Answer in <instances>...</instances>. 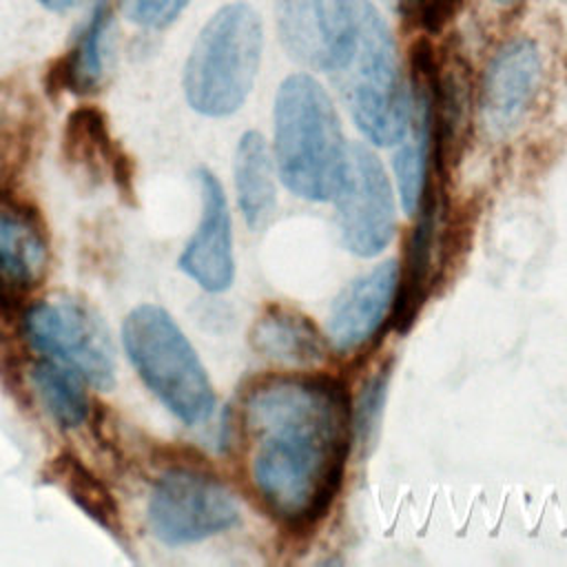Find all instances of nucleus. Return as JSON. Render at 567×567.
<instances>
[{"instance_id":"obj_1","label":"nucleus","mask_w":567,"mask_h":567,"mask_svg":"<svg viewBox=\"0 0 567 567\" xmlns=\"http://www.w3.org/2000/svg\"><path fill=\"white\" fill-rule=\"evenodd\" d=\"M244 425L252 443V483L266 507L288 525L323 516L350 450L346 385L332 377L264 381L244 401Z\"/></svg>"},{"instance_id":"obj_2","label":"nucleus","mask_w":567,"mask_h":567,"mask_svg":"<svg viewBox=\"0 0 567 567\" xmlns=\"http://www.w3.org/2000/svg\"><path fill=\"white\" fill-rule=\"evenodd\" d=\"M346 140L326 89L308 73L288 75L275 97V162L288 190L326 202L334 195Z\"/></svg>"},{"instance_id":"obj_3","label":"nucleus","mask_w":567,"mask_h":567,"mask_svg":"<svg viewBox=\"0 0 567 567\" xmlns=\"http://www.w3.org/2000/svg\"><path fill=\"white\" fill-rule=\"evenodd\" d=\"M332 73L363 135L377 144H394L405 124L408 91L399 80L392 31L372 2L354 0L350 35Z\"/></svg>"},{"instance_id":"obj_4","label":"nucleus","mask_w":567,"mask_h":567,"mask_svg":"<svg viewBox=\"0 0 567 567\" xmlns=\"http://www.w3.org/2000/svg\"><path fill=\"white\" fill-rule=\"evenodd\" d=\"M261 44V20L250 4L230 2L210 16L184 66L190 109L208 117L235 113L255 84Z\"/></svg>"},{"instance_id":"obj_5","label":"nucleus","mask_w":567,"mask_h":567,"mask_svg":"<svg viewBox=\"0 0 567 567\" xmlns=\"http://www.w3.org/2000/svg\"><path fill=\"white\" fill-rule=\"evenodd\" d=\"M122 343L144 385L186 425L206 421L215 392L195 348L159 306L142 303L122 323Z\"/></svg>"},{"instance_id":"obj_6","label":"nucleus","mask_w":567,"mask_h":567,"mask_svg":"<svg viewBox=\"0 0 567 567\" xmlns=\"http://www.w3.org/2000/svg\"><path fill=\"white\" fill-rule=\"evenodd\" d=\"M31 346L97 390L115 383V352L102 319L82 301L58 299L33 303L24 315Z\"/></svg>"},{"instance_id":"obj_7","label":"nucleus","mask_w":567,"mask_h":567,"mask_svg":"<svg viewBox=\"0 0 567 567\" xmlns=\"http://www.w3.org/2000/svg\"><path fill=\"white\" fill-rule=\"evenodd\" d=\"M239 518L237 503L224 483L186 467L164 472L148 498V523L157 540L188 545L230 529Z\"/></svg>"},{"instance_id":"obj_8","label":"nucleus","mask_w":567,"mask_h":567,"mask_svg":"<svg viewBox=\"0 0 567 567\" xmlns=\"http://www.w3.org/2000/svg\"><path fill=\"white\" fill-rule=\"evenodd\" d=\"M332 197L346 248L359 257L379 255L394 235V197L379 157L368 146H348Z\"/></svg>"},{"instance_id":"obj_9","label":"nucleus","mask_w":567,"mask_h":567,"mask_svg":"<svg viewBox=\"0 0 567 567\" xmlns=\"http://www.w3.org/2000/svg\"><path fill=\"white\" fill-rule=\"evenodd\" d=\"M354 0H275L286 51L301 64L332 71L346 49Z\"/></svg>"},{"instance_id":"obj_10","label":"nucleus","mask_w":567,"mask_h":567,"mask_svg":"<svg viewBox=\"0 0 567 567\" xmlns=\"http://www.w3.org/2000/svg\"><path fill=\"white\" fill-rule=\"evenodd\" d=\"M49 270V241L38 215L0 197V308L16 310Z\"/></svg>"},{"instance_id":"obj_11","label":"nucleus","mask_w":567,"mask_h":567,"mask_svg":"<svg viewBox=\"0 0 567 567\" xmlns=\"http://www.w3.org/2000/svg\"><path fill=\"white\" fill-rule=\"evenodd\" d=\"M202 193V217L195 235L179 255V270L208 292L226 290L235 279L230 213L219 179L208 171H197Z\"/></svg>"},{"instance_id":"obj_12","label":"nucleus","mask_w":567,"mask_h":567,"mask_svg":"<svg viewBox=\"0 0 567 567\" xmlns=\"http://www.w3.org/2000/svg\"><path fill=\"white\" fill-rule=\"evenodd\" d=\"M540 82V53L527 38L503 44L489 60L483 78L481 109L485 124L503 135L525 117Z\"/></svg>"},{"instance_id":"obj_13","label":"nucleus","mask_w":567,"mask_h":567,"mask_svg":"<svg viewBox=\"0 0 567 567\" xmlns=\"http://www.w3.org/2000/svg\"><path fill=\"white\" fill-rule=\"evenodd\" d=\"M399 266L388 259L352 281L334 301L328 319L330 343L339 352H352L377 334L394 308Z\"/></svg>"},{"instance_id":"obj_14","label":"nucleus","mask_w":567,"mask_h":567,"mask_svg":"<svg viewBox=\"0 0 567 567\" xmlns=\"http://www.w3.org/2000/svg\"><path fill=\"white\" fill-rule=\"evenodd\" d=\"M419 219L412 228L405 261H403V277L396 284V301H394V326L405 332L425 301L432 266H434V244H436V197L432 186L427 184L421 204H419Z\"/></svg>"},{"instance_id":"obj_15","label":"nucleus","mask_w":567,"mask_h":567,"mask_svg":"<svg viewBox=\"0 0 567 567\" xmlns=\"http://www.w3.org/2000/svg\"><path fill=\"white\" fill-rule=\"evenodd\" d=\"M250 341L259 354L286 365H317L326 359V346L315 326L281 306L268 308L257 319Z\"/></svg>"},{"instance_id":"obj_16","label":"nucleus","mask_w":567,"mask_h":567,"mask_svg":"<svg viewBox=\"0 0 567 567\" xmlns=\"http://www.w3.org/2000/svg\"><path fill=\"white\" fill-rule=\"evenodd\" d=\"M233 171L239 210L252 230H261L272 219L277 195L270 153L257 131H248L241 135L235 151Z\"/></svg>"},{"instance_id":"obj_17","label":"nucleus","mask_w":567,"mask_h":567,"mask_svg":"<svg viewBox=\"0 0 567 567\" xmlns=\"http://www.w3.org/2000/svg\"><path fill=\"white\" fill-rule=\"evenodd\" d=\"M64 151L69 162L93 175L109 168L124 193V182L131 179V171H126L128 159L113 146L109 122L102 111L95 106H80L69 115L64 126Z\"/></svg>"},{"instance_id":"obj_18","label":"nucleus","mask_w":567,"mask_h":567,"mask_svg":"<svg viewBox=\"0 0 567 567\" xmlns=\"http://www.w3.org/2000/svg\"><path fill=\"white\" fill-rule=\"evenodd\" d=\"M111 27V7L102 0L78 33L71 51L51 71L58 91L84 95L95 91L104 75V42Z\"/></svg>"},{"instance_id":"obj_19","label":"nucleus","mask_w":567,"mask_h":567,"mask_svg":"<svg viewBox=\"0 0 567 567\" xmlns=\"http://www.w3.org/2000/svg\"><path fill=\"white\" fill-rule=\"evenodd\" d=\"M47 476L100 527L111 534L122 532L120 507L113 492L93 470L82 463V458L71 452H60L49 461Z\"/></svg>"},{"instance_id":"obj_20","label":"nucleus","mask_w":567,"mask_h":567,"mask_svg":"<svg viewBox=\"0 0 567 567\" xmlns=\"http://www.w3.org/2000/svg\"><path fill=\"white\" fill-rule=\"evenodd\" d=\"M35 394L44 410L60 427H78L89 416V399L82 388V379L69 368L42 359L31 370Z\"/></svg>"},{"instance_id":"obj_21","label":"nucleus","mask_w":567,"mask_h":567,"mask_svg":"<svg viewBox=\"0 0 567 567\" xmlns=\"http://www.w3.org/2000/svg\"><path fill=\"white\" fill-rule=\"evenodd\" d=\"M388 379H390V368H381L361 388L357 416L352 421V427L357 432V441L361 447L374 445V436L379 432V421H381V412H383V399L388 394Z\"/></svg>"},{"instance_id":"obj_22","label":"nucleus","mask_w":567,"mask_h":567,"mask_svg":"<svg viewBox=\"0 0 567 567\" xmlns=\"http://www.w3.org/2000/svg\"><path fill=\"white\" fill-rule=\"evenodd\" d=\"M190 0H122L124 13L142 27L164 29L168 27Z\"/></svg>"},{"instance_id":"obj_23","label":"nucleus","mask_w":567,"mask_h":567,"mask_svg":"<svg viewBox=\"0 0 567 567\" xmlns=\"http://www.w3.org/2000/svg\"><path fill=\"white\" fill-rule=\"evenodd\" d=\"M42 7H47V9H51V11H64V9H69L75 0H38Z\"/></svg>"},{"instance_id":"obj_24","label":"nucleus","mask_w":567,"mask_h":567,"mask_svg":"<svg viewBox=\"0 0 567 567\" xmlns=\"http://www.w3.org/2000/svg\"><path fill=\"white\" fill-rule=\"evenodd\" d=\"M494 2H496V4H514L516 0H494Z\"/></svg>"},{"instance_id":"obj_25","label":"nucleus","mask_w":567,"mask_h":567,"mask_svg":"<svg viewBox=\"0 0 567 567\" xmlns=\"http://www.w3.org/2000/svg\"><path fill=\"white\" fill-rule=\"evenodd\" d=\"M0 179H2V153H0Z\"/></svg>"}]
</instances>
